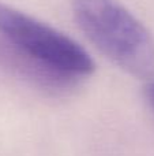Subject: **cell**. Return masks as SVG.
<instances>
[{"label":"cell","instance_id":"cell-1","mask_svg":"<svg viewBox=\"0 0 154 156\" xmlns=\"http://www.w3.org/2000/svg\"><path fill=\"white\" fill-rule=\"evenodd\" d=\"M78 27L108 59L139 80L154 77V37L117 0H70Z\"/></svg>","mask_w":154,"mask_h":156},{"label":"cell","instance_id":"cell-2","mask_svg":"<svg viewBox=\"0 0 154 156\" xmlns=\"http://www.w3.org/2000/svg\"><path fill=\"white\" fill-rule=\"evenodd\" d=\"M0 34L26 56L65 76H89L95 70L90 55L76 41L4 3H0Z\"/></svg>","mask_w":154,"mask_h":156},{"label":"cell","instance_id":"cell-3","mask_svg":"<svg viewBox=\"0 0 154 156\" xmlns=\"http://www.w3.org/2000/svg\"><path fill=\"white\" fill-rule=\"evenodd\" d=\"M146 97L149 100V103L152 104V107L154 108V81H152L150 83H147L146 86Z\"/></svg>","mask_w":154,"mask_h":156}]
</instances>
